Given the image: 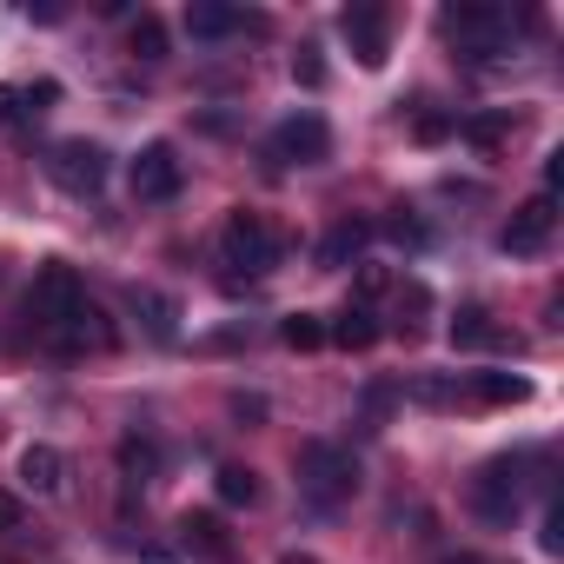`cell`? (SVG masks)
<instances>
[{
    "label": "cell",
    "instance_id": "8d00e7d4",
    "mask_svg": "<svg viewBox=\"0 0 564 564\" xmlns=\"http://www.w3.org/2000/svg\"><path fill=\"white\" fill-rule=\"evenodd\" d=\"M279 564H319L313 551H286V557H279Z\"/></svg>",
    "mask_w": 564,
    "mask_h": 564
},
{
    "label": "cell",
    "instance_id": "30bf717a",
    "mask_svg": "<svg viewBox=\"0 0 564 564\" xmlns=\"http://www.w3.org/2000/svg\"><path fill=\"white\" fill-rule=\"evenodd\" d=\"M471 505L485 524H511L518 518V465L511 458H491L478 478H471Z\"/></svg>",
    "mask_w": 564,
    "mask_h": 564
},
{
    "label": "cell",
    "instance_id": "277c9868",
    "mask_svg": "<svg viewBox=\"0 0 564 564\" xmlns=\"http://www.w3.org/2000/svg\"><path fill=\"white\" fill-rule=\"evenodd\" d=\"M47 180H54L61 193H74V199H94V193L107 186V147H100V140H61V147L47 153Z\"/></svg>",
    "mask_w": 564,
    "mask_h": 564
},
{
    "label": "cell",
    "instance_id": "484cf974",
    "mask_svg": "<svg viewBox=\"0 0 564 564\" xmlns=\"http://www.w3.org/2000/svg\"><path fill=\"white\" fill-rule=\"evenodd\" d=\"M54 100H61V87H54V80H34V87H21V107H14V120H41Z\"/></svg>",
    "mask_w": 564,
    "mask_h": 564
},
{
    "label": "cell",
    "instance_id": "e0dca14e",
    "mask_svg": "<svg viewBox=\"0 0 564 564\" xmlns=\"http://www.w3.org/2000/svg\"><path fill=\"white\" fill-rule=\"evenodd\" d=\"M239 28H246V14L226 8V0H193V8H186V34H193V41H226V34H239Z\"/></svg>",
    "mask_w": 564,
    "mask_h": 564
},
{
    "label": "cell",
    "instance_id": "f546056e",
    "mask_svg": "<svg viewBox=\"0 0 564 564\" xmlns=\"http://www.w3.org/2000/svg\"><path fill=\"white\" fill-rule=\"evenodd\" d=\"M0 538H28V505L14 491H0Z\"/></svg>",
    "mask_w": 564,
    "mask_h": 564
},
{
    "label": "cell",
    "instance_id": "2e32d148",
    "mask_svg": "<svg viewBox=\"0 0 564 564\" xmlns=\"http://www.w3.org/2000/svg\"><path fill=\"white\" fill-rule=\"evenodd\" d=\"M21 485H28L34 498H54V491L67 485V458H61L54 445H28V452H21Z\"/></svg>",
    "mask_w": 564,
    "mask_h": 564
},
{
    "label": "cell",
    "instance_id": "ba28073f",
    "mask_svg": "<svg viewBox=\"0 0 564 564\" xmlns=\"http://www.w3.org/2000/svg\"><path fill=\"white\" fill-rule=\"evenodd\" d=\"M180 180H186V166H180V153L166 147V140H153V147H140L133 153V166H127V186H133V199H173L180 193Z\"/></svg>",
    "mask_w": 564,
    "mask_h": 564
},
{
    "label": "cell",
    "instance_id": "4fadbf2b",
    "mask_svg": "<svg viewBox=\"0 0 564 564\" xmlns=\"http://www.w3.org/2000/svg\"><path fill=\"white\" fill-rule=\"evenodd\" d=\"M133 313H140V326H147V339H160V346L180 339V300H173V293L133 286Z\"/></svg>",
    "mask_w": 564,
    "mask_h": 564
},
{
    "label": "cell",
    "instance_id": "f1b7e54d",
    "mask_svg": "<svg viewBox=\"0 0 564 564\" xmlns=\"http://www.w3.org/2000/svg\"><path fill=\"white\" fill-rule=\"evenodd\" d=\"M399 313H412V319H405V333H419V319L432 313V293L419 286V279H405V286H399Z\"/></svg>",
    "mask_w": 564,
    "mask_h": 564
},
{
    "label": "cell",
    "instance_id": "836d02e7",
    "mask_svg": "<svg viewBox=\"0 0 564 564\" xmlns=\"http://www.w3.org/2000/svg\"><path fill=\"white\" fill-rule=\"evenodd\" d=\"M538 544H544V551H564V511H557V505L544 511V531H538Z\"/></svg>",
    "mask_w": 564,
    "mask_h": 564
},
{
    "label": "cell",
    "instance_id": "8992f818",
    "mask_svg": "<svg viewBox=\"0 0 564 564\" xmlns=\"http://www.w3.org/2000/svg\"><path fill=\"white\" fill-rule=\"evenodd\" d=\"M87 300V286H80V272L74 265H61V259H47L41 272H34V293H28V319L47 333L54 319H67L74 306Z\"/></svg>",
    "mask_w": 564,
    "mask_h": 564
},
{
    "label": "cell",
    "instance_id": "8fae6325",
    "mask_svg": "<svg viewBox=\"0 0 564 564\" xmlns=\"http://www.w3.org/2000/svg\"><path fill=\"white\" fill-rule=\"evenodd\" d=\"M551 226H557V199L551 193H531L518 213H511V226H505V252H518V259H531V252H544V239H551Z\"/></svg>",
    "mask_w": 564,
    "mask_h": 564
},
{
    "label": "cell",
    "instance_id": "7c38bea8",
    "mask_svg": "<svg viewBox=\"0 0 564 564\" xmlns=\"http://www.w3.org/2000/svg\"><path fill=\"white\" fill-rule=\"evenodd\" d=\"M180 538H186V551L206 557V564H232V557H239L232 538H226V524H219L213 511H186V518H180Z\"/></svg>",
    "mask_w": 564,
    "mask_h": 564
},
{
    "label": "cell",
    "instance_id": "44dd1931",
    "mask_svg": "<svg viewBox=\"0 0 564 564\" xmlns=\"http://www.w3.org/2000/svg\"><path fill=\"white\" fill-rule=\"evenodd\" d=\"M511 127H518L511 113H471V120H465L458 133H465V140H471L478 153H491V147H505V133H511Z\"/></svg>",
    "mask_w": 564,
    "mask_h": 564
},
{
    "label": "cell",
    "instance_id": "9a60e30c",
    "mask_svg": "<svg viewBox=\"0 0 564 564\" xmlns=\"http://www.w3.org/2000/svg\"><path fill=\"white\" fill-rule=\"evenodd\" d=\"M366 246H372V219H339V226L319 239V265H326V272H339V265H352Z\"/></svg>",
    "mask_w": 564,
    "mask_h": 564
},
{
    "label": "cell",
    "instance_id": "7402d4cb",
    "mask_svg": "<svg viewBox=\"0 0 564 564\" xmlns=\"http://www.w3.org/2000/svg\"><path fill=\"white\" fill-rule=\"evenodd\" d=\"M127 47H133L140 61H166V28H160V14H140V21L127 28Z\"/></svg>",
    "mask_w": 564,
    "mask_h": 564
},
{
    "label": "cell",
    "instance_id": "4dcf8cb0",
    "mask_svg": "<svg viewBox=\"0 0 564 564\" xmlns=\"http://www.w3.org/2000/svg\"><path fill=\"white\" fill-rule=\"evenodd\" d=\"M293 80H300V87H326V61H319V47H300V54H293Z\"/></svg>",
    "mask_w": 564,
    "mask_h": 564
},
{
    "label": "cell",
    "instance_id": "5b68a950",
    "mask_svg": "<svg viewBox=\"0 0 564 564\" xmlns=\"http://www.w3.org/2000/svg\"><path fill=\"white\" fill-rule=\"evenodd\" d=\"M265 153H272L279 166H319V160L333 153V127H326L319 113H293V120H279V127H272Z\"/></svg>",
    "mask_w": 564,
    "mask_h": 564
},
{
    "label": "cell",
    "instance_id": "603a6c76",
    "mask_svg": "<svg viewBox=\"0 0 564 564\" xmlns=\"http://www.w3.org/2000/svg\"><path fill=\"white\" fill-rule=\"evenodd\" d=\"M279 339H286L293 352H313V346H326V319H313V313H293V319H279Z\"/></svg>",
    "mask_w": 564,
    "mask_h": 564
},
{
    "label": "cell",
    "instance_id": "4316f807",
    "mask_svg": "<svg viewBox=\"0 0 564 564\" xmlns=\"http://www.w3.org/2000/svg\"><path fill=\"white\" fill-rule=\"evenodd\" d=\"M412 399H419V405H458L465 386H458V379H412Z\"/></svg>",
    "mask_w": 564,
    "mask_h": 564
},
{
    "label": "cell",
    "instance_id": "83f0119b",
    "mask_svg": "<svg viewBox=\"0 0 564 564\" xmlns=\"http://www.w3.org/2000/svg\"><path fill=\"white\" fill-rule=\"evenodd\" d=\"M392 399H399V386H366V432H386V412H392Z\"/></svg>",
    "mask_w": 564,
    "mask_h": 564
},
{
    "label": "cell",
    "instance_id": "d6986e66",
    "mask_svg": "<svg viewBox=\"0 0 564 564\" xmlns=\"http://www.w3.org/2000/svg\"><path fill=\"white\" fill-rule=\"evenodd\" d=\"M379 333H386V326L372 319V306H346V313L326 326V339H333V346H346V352H366V346H379Z\"/></svg>",
    "mask_w": 564,
    "mask_h": 564
},
{
    "label": "cell",
    "instance_id": "ffe728a7",
    "mask_svg": "<svg viewBox=\"0 0 564 564\" xmlns=\"http://www.w3.org/2000/svg\"><path fill=\"white\" fill-rule=\"evenodd\" d=\"M113 458H120V478H127V485H153V478H160V445L140 438V432H127Z\"/></svg>",
    "mask_w": 564,
    "mask_h": 564
},
{
    "label": "cell",
    "instance_id": "d6a6232c",
    "mask_svg": "<svg viewBox=\"0 0 564 564\" xmlns=\"http://www.w3.org/2000/svg\"><path fill=\"white\" fill-rule=\"evenodd\" d=\"M386 286H392V272H386V265H359V286H352V293H359V306H366V300H379Z\"/></svg>",
    "mask_w": 564,
    "mask_h": 564
},
{
    "label": "cell",
    "instance_id": "d4e9b609",
    "mask_svg": "<svg viewBox=\"0 0 564 564\" xmlns=\"http://www.w3.org/2000/svg\"><path fill=\"white\" fill-rule=\"evenodd\" d=\"M372 232H386L392 246H412V252H419V246H432V232H425L412 213H392V219H386V226H372Z\"/></svg>",
    "mask_w": 564,
    "mask_h": 564
},
{
    "label": "cell",
    "instance_id": "3957f363",
    "mask_svg": "<svg viewBox=\"0 0 564 564\" xmlns=\"http://www.w3.org/2000/svg\"><path fill=\"white\" fill-rule=\"evenodd\" d=\"M445 34L465 61H498L511 47V8H498V0H465V8L445 14Z\"/></svg>",
    "mask_w": 564,
    "mask_h": 564
},
{
    "label": "cell",
    "instance_id": "d590c367",
    "mask_svg": "<svg viewBox=\"0 0 564 564\" xmlns=\"http://www.w3.org/2000/svg\"><path fill=\"white\" fill-rule=\"evenodd\" d=\"M14 107H21V87H0V120H14Z\"/></svg>",
    "mask_w": 564,
    "mask_h": 564
},
{
    "label": "cell",
    "instance_id": "9c48e42d",
    "mask_svg": "<svg viewBox=\"0 0 564 564\" xmlns=\"http://www.w3.org/2000/svg\"><path fill=\"white\" fill-rule=\"evenodd\" d=\"M339 28H346V41H352L359 67H386V54H392V21H386L379 0H359V8H346V14H339Z\"/></svg>",
    "mask_w": 564,
    "mask_h": 564
},
{
    "label": "cell",
    "instance_id": "e575fe53",
    "mask_svg": "<svg viewBox=\"0 0 564 564\" xmlns=\"http://www.w3.org/2000/svg\"><path fill=\"white\" fill-rule=\"evenodd\" d=\"M140 564H180V557H173L166 544H147V551H140Z\"/></svg>",
    "mask_w": 564,
    "mask_h": 564
},
{
    "label": "cell",
    "instance_id": "6da1fadb",
    "mask_svg": "<svg viewBox=\"0 0 564 564\" xmlns=\"http://www.w3.org/2000/svg\"><path fill=\"white\" fill-rule=\"evenodd\" d=\"M300 491L313 498V505H346L352 491H359V458L346 452V445H333V438H306L300 445Z\"/></svg>",
    "mask_w": 564,
    "mask_h": 564
},
{
    "label": "cell",
    "instance_id": "74e56055",
    "mask_svg": "<svg viewBox=\"0 0 564 564\" xmlns=\"http://www.w3.org/2000/svg\"><path fill=\"white\" fill-rule=\"evenodd\" d=\"M452 564H485V557H471V551H465V557H452Z\"/></svg>",
    "mask_w": 564,
    "mask_h": 564
},
{
    "label": "cell",
    "instance_id": "52a82bcc",
    "mask_svg": "<svg viewBox=\"0 0 564 564\" xmlns=\"http://www.w3.org/2000/svg\"><path fill=\"white\" fill-rule=\"evenodd\" d=\"M41 339H47L54 352H113V346H120L113 319H107V313H100L94 300H80V306H74L67 319H54V326H47Z\"/></svg>",
    "mask_w": 564,
    "mask_h": 564
},
{
    "label": "cell",
    "instance_id": "7a4b0ae2",
    "mask_svg": "<svg viewBox=\"0 0 564 564\" xmlns=\"http://www.w3.org/2000/svg\"><path fill=\"white\" fill-rule=\"evenodd\" d=\"M279 252H286V239H279V226H272L265 213H252V206H239V213L219 226V259H226V272H272Z\"/></svg>",
    "mask_w": 564,
    "mask_h": 564
},
{
    "label": "cell",
    "instance_id": "1f68e13d",
    "mask_svg": "<svg viewBox=\"0 0 564 564\" xmlns=\"http://www.w3.org/2000/svg\"><path fill=\"white\" fill-rule=\"evenodd\" d=\"M412 133H419L425 147H438V140H452V133H458V120H452V113H419V127H412Z\"/></svg>",
    "mask_w": 564,
    "mask_h": 564
},
{
    "label": "cell",
    "instance_id": "ac0fdd59",
    "mask_svg": "<svg viewBox=\"0 0 564 564\" xmlns=\"http://www.w3.org/2000/svg\"><path fill=\"white\" fill-rule=\"evenodd\" d=\"M465 399H478V405H524L531 399V379H518V372H471L465 379Z\"/></svg>",
    "mask_w": 564,
    "mask_h": 564
},
{
    "label": "cell",
    "instance_id": "5bb4252c",
    "mask_svg": "<svg viewBox=\"0 0 564 564\" xmlns=\"http://www.w3.org/2000/svg\"><path fill=\"white\" fill-rule=\"evenodd\" d=\"M452 346H458V352H485V346H511V352H518V339H511L485 306H465V313L452 319Z\"/></svg>",
    "mask_w": 564,
    "mask_h": 564
},
{
    "label": "cell",
    "instance_id": "cb8c5ba5",
    "mask_svg": "<svg viewBox=\"0 0 564 564\" xmlns=\"http://www.w3.org/2000/svg\"><path fill=\"white\" fill-rule=\"evenodd\" d=\"M219 498L226 505H252L259 498V471L252 465H219Z\"/></svg>",
    "mask_w": 564,
    "mask_h": 564
}]
</instances>
